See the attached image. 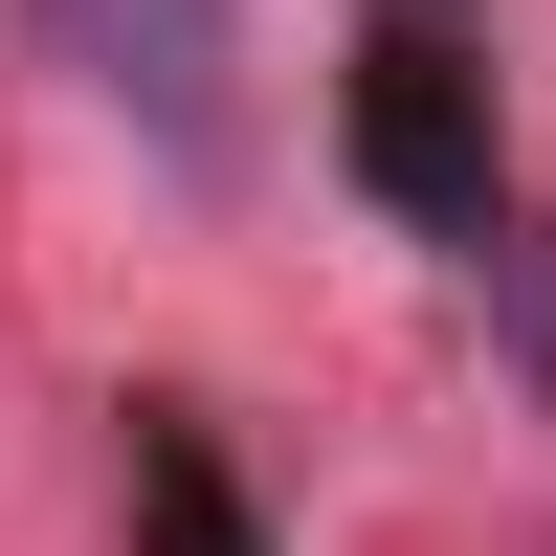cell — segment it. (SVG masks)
Listing matches in <instances>:
<instances>
[{
    "mask_svg": "<svg viewBox=\"0 0 556 556\" xmlns=\"http://www.w3.org/2000/svg\"><path fill=\"white\" fill-rule=\"evenodd\" d=\"M356 178H379L424 245H490V67H468V0H356Z\"/></svg>",
    "mask_w": 556,
    "mask_h": 556,
    "instance_id": "6da1fadb",
    "label": "cell"
},
{
    "mask_svg": "<svg viewBox=\"0 0 556 556\" xmlns=\"http://www.w3.org/2000/svg\"><path fill=\"white\" fill-rule=\"evenodd\" d=\"M23 23H45V67L112 89L178 178H223V134H245V0H23Z\"/></svg>",
    "mask_w": 556,
    "mask_h": 556,
    "instance_id": "7a4b0ae2",
    "label": "cell"
},
{
    "mask_svg": "<svg viewBox=\"0 0 556 556\" xmlns=\"http://www.w3.org/2000/svg\"><path fill=\"white\" fill-rule=\"evenodd\" d=\"M134 534H156V556H267V513H245V490H223V468H201L178 424L134 445Z\"/></svg>",
    "mask_w": 556,
    "mask_h": 556,
    "instance_id": "3957f363",
    "label": "cell"
}]
</instances>
